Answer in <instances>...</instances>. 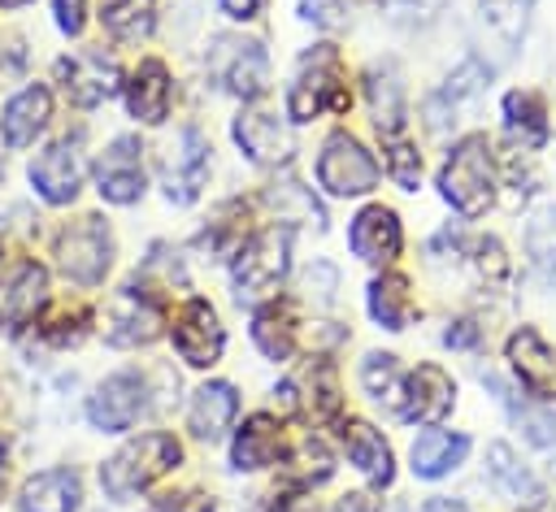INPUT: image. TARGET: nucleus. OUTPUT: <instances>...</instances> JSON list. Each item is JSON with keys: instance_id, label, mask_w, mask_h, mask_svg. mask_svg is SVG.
<instances>
[{"instance_id": "f257e3e1", "label": "nucleus", "mask_w": 556, "mask_h": 512, "mask_svg": "<svg viewBox=\"0 0 556 512\" xmlns=\"http://www.w3.org/2000/svg\"><path fill=\"white\" fill-rule=\"evenodd\" d=\"M495 152L486 135H460L439 169V191L460 217H482L495 204Z\"/></svg>"}, {"instance_id": "f03ea898", "label": "nucleus", "mask_w": 556, "mask_h": 512, "mask_svg": "<svg viewBox=\"0 0 556 512\" xmlns=\"http://www.w3.org/2000/svg\"><path fill=\"white\" fill-rule=\"evenodd\" d=\"M178 460H182L178 438L165 434V430H148V434L122 443V447L100 464V486H104L109 499H130V495L148 490L156 477H165Z\"/></svg>"}, {"instance_id": "7ed1b4c3", "label": "nucleus", "mask_w": 556, "mask_h": 512, "mask_svg": "<svg viewBox=\"0 0 556 512\" xmlns=\"http://www.w3.org/2000/svg\"><path fill=\"white\" fill-rule=\"evenodd\" d=\"M348 108V69L334 43H313L300 61V74L287 91V117L291 121H313L321 113H343Z\"/></svg>"}, {"instance_id": "20e7f679", "label": "nucleus", "mask_w": 556, "mask_h": 512, "mask_svg": "<svg viewBox=\"0 0 556 512\" xmlns=\"http://www.w3.org/2000/svg\"><path fill=\"white\" fill-rule=\"evenodd\" d=\"M291 269V226H265L252 239H243V247L235 252L230 278L239 286V295H269Z\"/></svg>"}, {"instance_id": "39448f33", "label": "nucleus", "mask_w": 556, "mask_h": 512, "mask_svg": "<svg viewBox=\"0 0 556 512\" xmlns=\"http://www.w3.org/2000/svg\"><path fill=\"white\" fill-rule=\"evenodd\" d=\"M56 265L70 282L96 286L113 265V234L100 217H78L56 234Z\"/></svg>"}, {"instance_id": "423d86ee", "label": "nucleus", "mask_w": 556, "mask_h": 512, "mask_svg": "<svg viewBox=\"0 0 556 512\" xmlns=\"http://www.w3.org/2000/svg\"><path fill=\"white\" fill-rule=\"evenodd\" d=\"M317 182L330 191V195H369L378 187V161L369 156V148L348 135V130H334L326 143H321V156H317Z\"/></svg>"}, {"instance_id": "0eeeda50", "label": "nucleus", "mask_w": 556, "mask_h": 512, "mask_svg": "<svg viewBox=\"0 0 556 512\" xmlns=\"http://www.w3.org/2000/svg\"><path fill=\"white\" fill-rule=\"evenodd\" d=\"M161 325H165V312L143 282L139 286L126 282L122 291H113V299L104 308V338L113 347H143V343L161 338Z\"/></svg>"}, {"instance_id": "6e6552de", "label": "nucleus", "mask_w": 556, "mask_h": 512, "mask_svg": "<svg viewBox=\"0 0 556 512\" xmlns=\"http://www.w3.org/2000/svg\"><path fill=\"white\" fill-rule=\"evenodd\" d=\"M208 139L200 126H182L174 135V143L165 148L161 161V182H165V200L169 204H191L208 178Z\"/></svg>"}, {"instance_id": "1a4fd4ad", "label": "nucleus", "mask_w": 556, "mask_h": 512, "mask_svg": "<svg viewBox=\"0 0 556 512\" xmlns=\"http://www.w3.org/2000/svg\"><path fill=\"white\" fill-rule=\"evenodd\" d=\"M143 408H148V382L135 369H122L96 386V395L87 399V421L100 434H122L139 421Z\"/></svg>"}, {"instance_id": "9d476101", "label": "nucleus", "mask_w": 556, "mask_h": 512, "mask_svg": "<svg viewBox=\"0 0 556 512\" xmlns=\"http://www.w3.org/2000/svg\"><path fill=\"white\" fill-rule=\"evenodd\" d=\"M456 404V382L439 364H417L395 395V412L408 425H439Z\"/></svg>"}, {"instance_id": "9b49d317", "label": "nucleus", "mask_w": 556, "mask_h": 512, "mask_svg": "<svg viewBox=\"0 0 556 512\" xmlns=\"http://www.w3.org/2000/svg\"><path fill=\"white\" fill-rule=\"evenodd\" d=\"M504 356H508L517 382L539 404H556V347L534 325H517L508 334V343H504Z\"/></svg>"}, {"instance_id": "f8f14e48", "label": "nucleus", "mask_w": 556, "mask_h": 512, "mask_svg": "<svg viewBox=\"0 0 556 512\" xmlns=\"http://www.w3.org/2000/svg\"><path fill=\"white\" fill-rule=\"evenodd\" d=\"M174 347H178V356L191 364V369H208V364H217V356H222V347H226V330H222V321H217V312H213V304L208 299H187L178 312H174Z\"/></svg>"}, {"instance_id": "ddd939ff", "label": "nucleus", "mask_w": 556, "mask_h": 512, "mask_svg": "<svg viewBox=\"0 0 556 512\" xmlns=\"http://www.w3.org/2000/svg\"><path fill=\"white\" fill-rule=\"evenodd\" d=\"M96 191L109 204H135L143 195V148L135 135H117L96 161Z\"/></svg>"}, {"instance_id": "4468645a", "label": "nucleus", "mask_w": 556, "mask_h": 512, "mask_svg": "<svg viewBox=\"0 0 556 512\" xmlns=\"http://www.w3.org/2000/svg\"><path fill=\"white\" fill-rule=\"evenodd\" d=\"M56 78H61L65 95H70L78 108L104 104V100L117 95V87H122V69H117L113 56H104V52H74V56H65V61H56Z\"/></svg>"}, {"instance_id": "2eb2a0df", "label": "nucleus", "mask_w": 556, "mask_h": 512, "mask_svg": "<svg viewBox=\"0 0 556 512\" xmlns=\"http://www.w3.org/2000/svg\"><path fill=\"white\" fill-rule=\"evenodd\" d=\"M235 143L243 148V156L252 165H287L295 156V139H291V126L278 117V113H265V108H248L235 117Z\"/></svg>"}, {"instance_id": "dca6fc26", "label": "nucleus", "mask_w": 556, "mask_h": 512, "mask_svg": "<svg viewBox=\"0 0 556 512\" xmlns=\"http://www.w3.org/2000/svg\"><path fill=\"white\" fill-rule=\"evenodd\" d=\"M217 78L230 95L256 100L269 91V56L256 39H217Z\"/></svg>"}, {"instance_id": "f3484780", "label": "nucleus", "mask_w": 556, "mask_h": 512, "mask_svg": "<svg viewBox=\"0 0 556 512\" xmlns=\"http://www.w3.org/2000/svg\"><path fill=\"white\" fill-rule=\"evenodd\" d=\"M78 182H83V156L74 139H56L30 161V187L48 204H70L78 195Z\"/></svg>"}, {"instance_id": "a211bd4d", "label": "nucleus", "mask_w": 556, "mask_h": 512, "mask_svg": "<svg viewBox=\"0 0 556 512\" xmlns=\"http://www.w3.org/2000/svg\"><path fill=\"white\" fill-rule=\"evenodd\" d=\"M122 87H126V108H130L135 121H143V126H161V121L169 117V104H174V78H169V69H165V61H156V56L139 61V69H135Z\"/></svg>"}, {"instance_id": "6ab92c4d", "label": "nucleus", "mask_w": 556, "mask_h": 512, "mask_svg": "<svg viewBox=\"0 0 556 512\" xmlns=\"http://www.w3.org/2000/svg\"><path fill=\"white\" fill-rule=\"evenodd\" d=\"M348 243L361 260L369 265H391L404 247V230H400V217L382 204H369L352 217V230H348Z\"/></svg>"}, {"instance_id": "aec40b11", "label": "nucleus", "mask_w": 556, "mask_h": 512, "mask_svg": "<svg viewBox=\"0 0 556 512\" xmlns=\"http://www.w3.org/2000/svg\"><path fill=\"white\" fill-rule=\"evenodd\" d=\"M48 117H52V95H48V87H43V82L22 87V91L4 104V113H0V139H4V148H13V152L30 148L35 135L48 126Z\"/></svg>"}, {"instance_id": "412c9836", "label": "nucleus", "mask_w": 556, "mask_h": 512, "mask_svg": "<svg viewBox=\"0 0 556 512\" xmlns=\"http://www.w3.org/2000/svg\"><path fill=\"white\" fill-rule=\"evenodd\" d=\"M43 304H48V269L35 265V260H22L17 273H13V282H9V291L0 295V317H4V325H9V330L35 325L39 312H43Z\"/></svg>"}, {"instance_id": "4be33fe9", "label": "nucleus", "mask_w": 556, "mask_h": 512, "mask_svg": "<svg viewBox=\"0 0 556 512\" xmlns=\"http://www.w3.org/2000/svg\"><path fill=\"white\" fill-rule=\"evenodd\" d=\"M278 456H282V425H278L269 412H252V417L239 425L235 443H230V464H235L239 473H261V469H269Z\"/></svg>"}, {"instance_id": "5701e85b", "label": "nucleus", "mask_w": 556, "mask_h": 512, "mask_svg": "<svg viewBox=\"0 0 556 512\" xmlns=\"http://www.w3.org/2000/svg\"><path fill=\"white\" fill-rule=\"evenodd\" d=\"M83 482L74 469H43L22 482L17 512H78Z\"/></svg>"}, {"instance_id": "b1692460", "label": "nucleus", "mask_w": 556, "mask_h": 512, "mask_svg": "<svg viewBox=\"0 0 556 512\" xmlns=\"http://www.w3.org/2000/svg\"><path fill=\"white\" fill-rule=\"evenodd\" d=\"M530 9H534V0H478V22H482L486 39L495 43V61H508L521 48Z\"/></svg>"}, {"instance_id": "393cba45", "label": "nucleus", "mask_w": 556, "mask_h": 512, "mask_svg": "<svg viewBox=\"0 0 556 512\" xmlns=\"http://www.w3.org/2000/svg\"><path fill=\"white\" fill-rule=\"evenodd\" d=\"M235 412H239V395H235V386L230 382H204L195 395H191V408H187V425H191V434L195 438H222L226 434V425L235 421Z\"/></svg>"}, {"instance_id": "a878e982", "label": "nucleus", "mask_w": 556, "mask_h": 512, "mask_svg": "<svg viewBox=\"0 0 556 512\" xmlns=\"http://www.w3.org/2000/svg\"><path fill=\"white\" fill-rule=\"evenodd\" d=\"M339 434H343V447H348V460L369 477V482H378V486H387L391 477H395V460H391V447H387V438L369 425V421H343L339 425Z\"/></svg>"}, {"instance_id": "bb28decb", "label": "nucleus", "mask_w": 556, "mask_h": 512, "mask_svg": "<svg viewBox=\"0 0 556 512\" xmlns=\"http://www.w3.org/2000/svg\"><path fill=\"white\" fill-rule=\"evenodd\" d=\"M504 130L513 143H521L526 152L547 143V100L530 87H517L504 95Z\"/></svg>"}, {"instance_id": "cd10ccee", "label": "nucleus", "mask_w": 556, "mask_h": 512, "mask_svg": "<svg viewBox=\"0 0 556 512\" xmlns=\"http://www.w3.org/2000/svg\"><path fill=\"white\" fill-rule=\"evenodd\" d=\"M469 456V434H452V430H426L417 434L408 460L417 477H447L452 469H460V460Z\"/></svg>"}, {"instance_id": "c85d7f7f", "label": "nucleus", "mask_w": 556, "mask_h": 512, "mask_svg": "<svg viewBox=\"0 0 556 512\" xmlns=\"http://www.w3.org/2000/svg\"><path fill=\"white\" fill-rule=\"evenodd\" d=\"M252 343L269 360H291V351H295V317H291V304H282V299L261 304L256 317H252Z\"/></svg>"}, {"instance_id": "c756f323", "label": "nucleus", "mask_w": 556, "mask_h": 512, "mask_svg": "<svg viewBox=\"0 0 556 512\" xmlns=\"http://www.w3.org/2000/svg\"><path fill=\"white\" fill-rule=\"evenodd\" d=\"M369 312L382 330H404L417 312L413 304V291H408V278L404 273H382L369 282Z\"/></svg>"}, {"instance_id": "7c9ffc66", "label": "nucleus", "mask_w": 556, "mask_h": 512, "mask_svg": "<svg viewBox=\"0 0 556 512\" xmlns=\"http://www.w3.org/2000/svg\"><path fill=\"white\" fill-rule=\"evenodd\" d=\"M486 473H491V482H495L504 495L526 499L530 508H539V503H543V486H539V482H534V473L513 456V447H508V443H491V447H486Z\"/></svg>"}, {"instance_id": "2f4dec72", "label": "nucleus", "mask_w": 556, "mask_h": 512, "mask_svg": "<svg viewBox=\"0 0 556 512\" xmlns=\"http://www.w3.org/2000/svg\"><path fill=\"white\" fill-rule=\"evenodd\" d=\"M365 95H369L378 135H382V139H387V135H400V130H404V87H400L395 69H369Z\"/></svg>"}, {"instance_id": "473e14b6", "label": "nucleus", "mask_w": 556, "mask_h": 512, "mask_svg": "<svg viewBox=\"0 0 556 512\" xmlns=\"http://www.w3.org/2000/svg\"><path fill=\"white\" fill-rule=\"evenodd\" d=\"M100 26L122 43H139L156 26V0H104Z\"/></svg>"}, {"instance_id": "72a5a7b5", "label": "nucleus", "mask_w": 556, "mask_h": 512, "mask_svg": "<svg viewBox=\"0 0 556 512\" xmlns=\"http://www.w3.org/2000/svg\"><path fill=\"white\" fill-rule=\"evenodd\" d=\"M526 252L530 265L539 269V278L547 286H556V204H543L530 213L526 221Z\"/></svg>"}, {"instance_id": "f704fd0d", "label": "nucleus", "mask_w": 556, "mask_h": 512, "mask_svg": "<svg viewBox=\"0 0 556 512\" xmlns=\"http://www.w3.org/2000/svg\"><path fill=\"white\" fill-rule=\"evenodd\" d=\"M243 204L239 200H226L217 213H213V221L200 230V247L208 252V256H235L239 247H243Z\"/></svg>"}, {"instance_id": "c9c22d12", "label": "nucleus", "mask_w": 556, "mask_h": 512, "mask_svg": "<svg viewBox=\"0 0 556 512\" xmlns=\"http://www.w3.org/2000/svg\"><path fill=\"white\" fill-rule=\"evenodd\" d=\"M486 382H491L495 395L508 404V412H513V421L521 425V434H526L530 447H556V412H547V408H539V404H517L495 377H486Z\"/></svg>"}, {"instance_id": "e433bc0d", "label": "nucleus", "mask_w": 556, "mask_h": 512, "mask_svg": "<svg viewBox=\"0 0 556 512\" xmlns=\"http://www.w3.org/2000/svg\"><path fill=\"white\" fill-rule=\"evenodd\" d=\"M330 451L313 438V434H300L295 443H291V456H287V473H291V482H300V486H313V482H326L330 477Z\"/></svg>"}, {"instance_id": "4c0bfd02", "label": "nucleus", "mask_w": 556, "mask_h": 512, "mask_svg": "<svg viewBox=\"0 0 556 512\" xmlns=\"http://www.w3.org/2000/svg\"><path fill=\"white\" fill-rule=\"evenodd\" d=\"M382 152H387V174H391L404 191H417V182H421V152H417L404 135H387V139H382Z\"/></svg>"}, {"instance_id": "58836bf2", "label": "nucleus", "mask_w": 556, "mask_h": 512, "mask_svg": "<svg viewBox=\"0 0 556 512\" xmlns=\"http://www.w3.org/2000/svg\"><path fill=\"white\" fill-rule=\"evenodd\" d=\"M361 386L374 395V399H395L400 391V364L391 351H369L365 364H361Z\"/></svg>"}, {"instance_id": "ea45409f", "label": "nucleus", "mask_w": 556, "mask_h": 512, "mask_svg": "<svg viewBox=\"0 0 556 512\" xmlns=\"http://www.w3.org/2000/svg\"><path fill=\"white\" fill-rule=\"evenodd\" d=\"M465 252H469L473 269H478L486 282H504L508 269H513V265H508V252H504V243H500L495 234H478V239H469Z\"/></svg>"}, {"instance_id": "a19ab883", "label": "nucleus", "mask_w": 556, "mask_h": 512, "mask_svg": "<svg viewBox=\"0 0 556 512\" xmlns=\"http://www.w3.org/2000/svg\"><path fill=\"white\" fill-rule=\"evenodd\" d=\"M35 325L52 347H74L87 334V308H61V312H52L48 321H35Z\"/></svg>"}, {"instance_id": "79ce46f5", "label": "nucleus", "mask_w": 556, "mask_h": 512, "mask_svg": "<svg viewBox=\"0 0 556 512\" xmlns=\"http://www.w3.org/2000/svg\"><path fill=\"white\" fill-rule=\"evenodd\" d=\"M265 200H269V204L278 208V221L287 217V208H300V213H304V217H308V221H313L317 230L326 226V213H321V204H317V200H313V195H308L304 187H295V182H282V187H269V191H265Z\"/></svg>"}, {"instance_id": "37998d69", "label": "nucleus", "mask_w": 556, "mask_h": 512, "mask_svg": "<svg viewBox=\"0 0 556 512\" xmlns=\"http://www.w3.org/2000/svg\"><path fill=\"white\" fill-rule=\"evenodd\" d=\"M308 391H313L308 404L317 408V417L339 421V408H343V399H339V377H334V369H330L326 360L313 364V386H308Z\"/></svg>"}, {"instance_id": "c03bdc74", "label": "nucleus", "mask_w": 556, "mask_h": 512, "mask_svg": "<svg viewBox=\"0 0 556 512\" xmlns=\"http://www.w3.org/2000/svg\"><path fill=\"white\" fill-rule=\"evenodd\" d=\"M304 17L326 26V30H339L343 26V4L339 0H304Z\"/></svg>"}, {"instance_id": "a18cd8bd", "label": "nucleus", "mask_w": 556, "mask_h": 512, "mask_svg": "<svg viewBox=\"0 0 556 512\" xmlns=\"http://www.w3.org/2000/svg\"><path fill=\"white\" fill-rule=\"evenodd\" d=\"M52 9H56V26H61L65 35H78V30H83V22H87V0H52Z\"/></svg>"}, {"instance_id": "49530a36", "label": "nucleus", "mask_w": 556, "mask_h": 512, "mask_svg": "<svg viewBox=\"0 0 556 512\" xmlns=\"http://www.w3.org/2000/svg\"><path fill=\"white\" fill-rule=\"evenodd\" d=\"M443 343H447V347H478V343H482V325L469 321V317H460V321H452V325L443 330Z\"/></svg>"}, {"instance_id": "de8ad7c7", "label": "nucleus", "mask_w": 556, "mask_h": 512, "mask_svg": "<svg viewBox=\"0 0 556 512\" xmlns=\"http://www.w3.org/2000/svg\"><path fill=\"white\" fill-rule=\"evenodd\" d=\"M443 9V0H395V13L404 22H430Z\"/></svg>"}, {"instance_id": "09e8293b", "label": "nucleus", "mask_w": 556, "mask_h": 512, "mask_svg": "<svg viewBox=\"0 0 556 512\" xmlns=\"http://www.w3.org/2000/svg\"><path fill=\"white\" fill-rule=\"evenodd\" d=\"M161 512H213V499L208 495H169L161 503Z\"/></svg>"}, {"instance_id": "8fccbe9b", "label": "nucleus", "mask_w": 556, "mask_h": 512, "mask_svg": "<svg viewBox=\"0 0 556 512\" xmlns=\"http://www.w3.org/2000/svg\"><path fill=\"white\" fill-rule=\"evenodd\" d=\"M334 512H378V499L365 495V490H352V495H343V499L334 503Z\"/></svg>"}, {"instance_id": "3c124183", "label": "nucleus", "mask_w": 556, "mask_h": 512, "mask_svg": "<svg viewBox=\"0 0 556 512\" xmlns=\"http://www.w3.org/2000/svg\"><path fill=\"white\" fill-rule=\"evenodd\" d=\"M217 4H222V13L235 17V22H252V17L261 13V0H217Z\"/></svg>"}, {"instance_id": "603ef678", "label": "nucleus", "mask_w": 556, "mask_h": 512, "mask_svg": "<svg viewBox=\"0 0 556 512\" xmlns=\"http://www.w3.org/2000/svg\"><path fill=\"white\" fill-rule=\"evenodd\" d=\"M421 512H469V508H465L460 499H443V495H439V499H430Z\"/></svg>"}, {"instance_id": "864d4df0", "label": "nucleus", "mask_w": 556, "mask_h": 512, "mask_svg": "<svg viewBox=\"0 0 556 512\" xmlns=\"http://www.w3.org/2000/svg\"><path fill=\"white\" fill-rule=\"evenodd\" d=\"M4 482H9V469H4V460H0V499H4Z\"/></svg>"}, {"instance_id": "5fc2aeb1", "label": "nucleus", "mask_w": 556, "mask_h": 512, "mask_svg": "<svg viewBox=\"0 0 556 512\" xmlns=\"http://www.w3.org/2000/svg\"><path fill=\"white\" fill-rule=\"evenodd\" d=\"M22 4H30V0H0V9H22Z\"/></svg>"}, {"instance_id": "6e6d98bb", "label": "nucleus", "mask_w": 556, "mask_h": 512, "mask_svg": "<svg viewBox=\"0 0 556 512\" xmlns=\"http://www.w3.org/2000/svg\"><path fill=\"white\" fill-rule=\"evenodd\" d=\"M0 178H4V165H0Z\"/></svg>"}]
</instances>
